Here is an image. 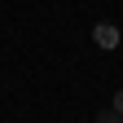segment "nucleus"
<instances>
[{
    "label": "nucleus",
    "mask_w": 123,
    "mask_h": 123,
    "mask_svg": "<svg viewBox=\"0 0 123 123\" xmlns=\"http://www.w3.org/2000/svg\"><path fill=\"white\" fill-rule=\"evenodd\" d=\"M114 110H119V114H123V88H119V92H114Z\"/></svg>",
    "instance_id": "nucleus-3"
},
{
    "label": "nucleus",
    "mask_w": 123,
    "mask_h": 123,
    "mask_svg": "<svg viewBox=\"0 0 123 123\" xmlns=\"http://www.w3.org/2000/svg\"><path fill=\"white\" fill-rule=\"evenodd\" d=\"M97 123H123V114L110 105V110H101V114H97Z\"/></svg>",
    "instance_id": "nucleus-2"
},
{
    "label": "nucleus",
    "mask_w": 123,
    "mask_h": 123,
    "mask_svg": "<svg viewBox=\"0 0 123 123\" xmlns=\"http://www.w3.org/2000/svg\"><path fill=\"white\" fill-rule=\"evenodd\" d=\"M92 40H97V49H119V26L114 22H97L92 26Z\"/></svg>",
    "instance_id": "nucleus-1"
}]
</instances>
